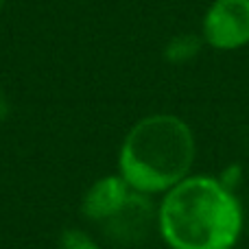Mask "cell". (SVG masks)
<instances>
[{"label": "cell", "mask_w": 249, "mask_h": 249, "mask_svg": "<svg viewBox=\"0 0 249 249\" xmlns=\"http://www.w3.org/2000/svg\"><path fill=\"white\" fill-rule=\"evenodd\" d=\"M155 221L171 249H234L245 228L238 197L212 175H188L164 193Z\"/></svg>", "instance_id": "obj_1"}, {"label": "cell", "mask_w": 249, "mask_h": 249, "mask_svg": "<svg viewBox=\"0 0 249 249\" xmlns=\"http://www.w3.org/2000/svg\"><path fill=\"white\" fill-rule=\"evenodd\" d=\"M197 142L190 124L175 114H151L127 131L118 171L136 193L160 195L190 175Z\"/></svg>", "instance_id": "obj_2"}, {"label": "cell", "mask_w": 249, "mask_h": 249, "mask_svg": "<svg viewBox=\"0 0 249 249\" xmlns=\"http://www.w3.org/2000/svg\"><path fill=\"white\" fill-rule=\"evenodd\" d=\"M201 37L216 51H236L249 44V0H214L201 24Z\"/></svg>", "instance_id": "obj_3"}, {"label": "cell", "mask_w": 249, "mask_h": 249, "mask_svg": "<svg viewBox=\"0 0 249 249\" xmlns=\"http://www.w3.org/2000/svg\"><path fill=\"white\" fill-rule=\"evenodd\" d=\"M133 193H136V190H133L121 175L101 177L86 193L81 210L90 221L109 223V221L116 219L124 208H127Z\"/></svg>", "instance_id": "obj_4"}, {"label": "cell", "mask_w": 249, "mask_h": 249, "mask_svg": "<svg viewBox=\"0 0 249 249\" xmlns=\"http://www.w3.org/2000/svg\"><path fill=\"white\" fill-rule=\"evenodd\" d=\"M201 42H203V37H199V35H177V37H173L168 42L164 55L173 64H186V61L195 59L199 55Z\"/></svg>", "instance_id": "obj_5"}, {"label": "cell", "mask_w": 249, "mask_h": 249, "mask_svg": "<svg viewBox=\"0 0 249 249\" xmlns=\"http://www.w3.org/2000/svg\"><path fill=\"white\" fill-rule=\"evenodd\" d=\"M59 245H61V249H101L86 232H81V230H66V232L61 234Z\"/></svg>", "instance_id": "obj_6"}, {"label": "cell", "mask_w": 249, "mask_h": 249, "mask_svg": "<svg viewBox=\"0 0 249 249\" xmlns=\"http://www.w3.org/2000/svg\"><path fill=\"white\" fill-rule=\"evenodd\" d=\"M219 181L225 186V188L234 190V188H236V184H238V181H241V168H238V166H230L228 171H223V173H221Z\"/></svg>", "instance_id": "obj_7"}, {"label": "cell", "mask_w": 249, "mask_h": 249, "mask_svg": "<svg viewBox=\"0 0 249 249\" xmlns=\"http://www.w3.org/2000/svg\"><path fill=\"white\" fill-rule=\"evenodd\" d=\"M7 116V101H4V94H2V90H0V121Z\"/></svg>", "instance_id": "obj_8"}, {"label": "cell", "mask_w": 249, "mask_h": 249, "mask_svg": "<svg viewBox=\"0 0 249 249\" xmlns=\"http://www.w3.org/2000/svg\"><path fill=\"white\" fill-rule=\"evenodd\" d=\"M4 7V0H0V9H2Z\"/></svg>", "instance_id": "obj_9"}]
</instances>
